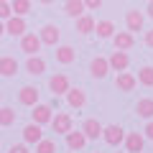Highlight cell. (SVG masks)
Wrapping results in <instances>:
<instances>
[{
  "label": "cell",
  "instance_id": "1",
  "mask_svg": "<svg viewBox=\"0 0 153 153\" xmlns=\"http://www.w3.org/2000/svg\"><path fill=\"white\" fill-rule=\"evenodd\" d=\"M71 128H74L71 115H66V112H56L54 117H51V130H54L56 135H66Z\"/></svg>",
  "mask_w": 153,
  "mask_h": 153
},
{
  "label": "cell",
  "instance_id": "2",
  "mask_svg": "<svg viewBox=\"0 0 153 153\" xmlns=\"http://www.w3.org/2000/svg\"><path fill=\"white\" fill-rule=\"evenodd\" d=\"M41 38H38V33H23L21 36V51L26 56H33V54H38L41 51Z\"/></svg>",
  "mask_w": 153,
  "mask_h": 153
},
{
  "label": "cell",
  "instance_id": "3",
  "mask_svg": "<svg viewBox=\"0 0 153 153\" xmlns=\"http://www.w3.org/2000/svg\"><path fill=\"white\" fill-rule=\"evenodd\" d=\"M38 38H41L44 46H56L59 38H61V31L54 26V23H46V26H41V31H38Z\"/></svg>",
  "mask_w": 153,
  "mask_h": 153
},
{
  "label": "cell",
  "instance_id": "4",
  "mask_svg": "<svg viewBox=\"0 0 153 153\" xmlns=\"http://www.w3.org/2000/svg\"><path fill=\"white\" fill-rule=\"evenodd\" d=\"M112 44H115V49H120V51H130L135 46V36L130 31H115L112 33Z\"/></svg>",
  "mask_w": 153,
  "mask_h": 153
},
{
  "label": "cell",
  "instance_id": "5",
  "mask_svg": "<svg viewBox=\"0 0 153 153\" xmlns=\"http://www.w3.org/2000/svg\"><path fill=\"white\" fill-rule=\"evenodd\" d=\"M69 87H71V84H69V76H66V74H54L49 79V89L54 92V97L66 94V92H69Z\"/></svg>",
  "mask_w": 153,
  "mask_h": 153
},
{
  "label": "cell",
  "instance_id": "6",
  "mask_svg": "<svg viewBox=\"0 0 153 153\" xmlns=\"http://www.w3.org/2000/svg\"><path fill=\"white\" fill-rule=\"evenodd\" d=\"M135 87H138V79L130 71H120V74L115 76V89L117 92H133Z\"/></svg>",
  "mask_w": 153,
  "mask_h": 153
},
{
  "label": "cell",
  "instance_id": "7",
  "mask_svg": "<svg viewBox=\"0 0 153 153\" xmlns=\"http://www.w3.org/2000/svg\"><path fill=\"white\" fill-rule=\"evenodd\" d=\"M31 117H33V123H38V125H46V123H51V117H54V110H51V105L36 102V105H33Z\"/></svg>",
  "mask_w": 153,
  "mask_h": 153
},
{
  "label": "cell",
  "instance_id": "8",
  "mask_svg": "<svg viewBox=\"0 0 153 153\" xmlns=\"http://www.w3.org/2000/svg\"><path fill=\"white\" fill-rule=\"evenodd\" d=\"M107 64H110V69H115V71H125L128 66H130V56H128V51L115 49L112 56L107 59Z\"/></svg>",
  "mask_w": 153,
  "mask_h": 153
},
{
  "label": "cell",
  "instance_id": "9",
  "mask_svg": "<svg viewBox=\"0 0 153 153\" xmlns=\"http://www.w3.org/2000/svg\"><path fill=\"white\" fill-rule=\"evenodd\" d=\"M64 138H66V148H69V151H82V148L87 146V135H84L82 130H74V128H71Z\"/></svg>",
  "mask_w": 153,
  "mask_h": 153
},
{
  "label": "cell",
  "instance_id": "10",
  "mask_svg": "<svg viewBox=\"0 0 153 153\" xmlns=\"http://www.w3.org/2000/svg\"><path fill=\"white\" fill-rule=\"evenodd\" d=\"M66 97V102H69V107L71 110H82L84 105H87V94H84V89H79V87H69V92L64 94Z\"/></svg>",
  "mask_w": 153,
  "mask_h": 153
},
{
  "label": "cell",
  "instance_id": "11",
  "mask_svg": "<svg viewBox=\"0 0 153 153\" xmlns=\"http://www.w3.org/2000/svg\"><path fill=\"white\" fill-rule=\"evenodd\" d=\"M102 138H105L107 146H120L123 138H125V133H123L120 125H107V128H102Z\"/></svg>",
  "mask_w": 153,
  "mask_h": 153
},
{
  "label": "cell",
  "instance_id": "12",
  "mask_svg": "<svg viewBox=\"0 0 153 153\" xmlns=\"http://www.w3.org/2000/svg\"><path fill=\"white\" fill-rule=\"evenodd\" d=\"M102 123L94 120V117H89V120L82 123V133L87 135V140H97V138H102Z\"/></svg>",
  "mask_w": 153,
  "mask_h": 153
},
{
  "label": "cell",
  "instance_id": "13",
  "mask_svg": "<svg viewBox=\"0 0 153 153\" xmlns=\"http://www.w3.org/2000/svg\"><path fill=\"white\" fill-rule=\"evenodd\" d=\"M123 143H125V151H128V153H143L146 138H143L140 133H128V135L123 138Z\"/></svg>",
  "mask_w": 153,
  "mask_h": 153
},
{
  "label": "cell",
  "instance_id": "14",
  "mask_svg": "<svg viewBox=\"0 0 153 153\" xmlns=\"http://www.w3.org/2000/svg\"><path fill=\"white\" fill-rule=\"evenodd\" d=\"M38 89L31 87V84H26V87H21V92H18V102L23 105V107H33V105L38 102Z\"/></svg>",
  "mask_w": 153,
  "mask_h": 153
},
{
  "label": "cell",
  "instance_id": "15",
  "mask_svg": "<svg viewBox=\"0 0 153 153\" xmlns=\"http://www.w3.org/2000/svg\"><path fill=\"white\" fill-rule=\"evenodd\" d=\"M5 33H10L13 38H21L23 33H26V21H23V16H10L5 21Z\"/></svg>",
  "mask_w": 153,
  "mask_h": 153
},
{
  "label": "cell",
  "instance_id": "16",
  "mask_svg": "<svg viewBox=\"0 0 153 153\" xmlns=\"http://www.w3.org/2000/svg\"><path fill=\"white\" fill-rule=\"evenodd\" d=\"M41 138H44V130H41L38 123H31V125L23 128V143H26V146H36Z\"/></svg>",
  "mask_w": 153,
  "mask_h": 153
},
{
  "label": "cell",
  "instance_id": "17",
  "mask_svg": "<svg viewBox=\"0 0 153 153\" xmlns=\"http://www.w3.org/2000/svg\"><path fill=\"white\" fill-rule=\"evenodd\" d=\"M107 71H110L107 59H105V56H94L92 64H89V74H92L94 79H105V76H107Z\"/></svg>",
  "mask_w": 153,
  "mask_h": 153
},
{
  "label": "cell",
  "instance_id": "18",
  "mask_svg": "<svg viewBox=\"0 0 153 153\" xmlns=\"http://www.w3.org/2000/svg\"><path fill=\"white\" fill-rule=\"evenodd\" d=\"M26 71H28V74H31V76H41V74H44V71H46V61L41 59V56H38V54L28 56V59H26Z\"/></svg>",
  "mask_w": 153,
  "mask_h": 153
},
{
  "label": "cell",
  "instance_id": "19",
  "mask_svg": "<svg viewBox=\"0 0 153 153\" xmlns=\"http://www.w3.org/2000/svg\"><path fill=\"white\" fill-rule=\"evenodd\" d=\"M143 21H146V16H143L140 10H128L125 13V26H128V31H130V33L143 31Z\"/></svg>",
  "mask_w": 153,
  "mask_h": 153
},
{
  "label": "cell",
  "instance_id": "20",
  "mask_svg": "<svg viewBox=\"0 0 153 153\" xmlns=\"http://www.w3.org/2000/svg\"><path fill=\"white\" fill-rule=\"evenodd\" d=\"M84 10H87L84 8V0H64V13L69 18H79Z\"/></svg>",
  "mask_w": 153,
  "mask_h": 153
},
{
  "label": "cell",
  "instance_id": "21",
  "mask_svg": "<svg viewBox=\"0 0 153 153\" xmlns=\"http://www.w3.org/2000/svg\"><path fill=\"white\" fill-rule=\"evenodd\" d=\"M18 61L13 56H0V76H16Z\"/></svg>",
  "mask_w": 153,
  "mask_h": 153
},
{
  "label": "cell",
  "instance_id": "22",
  "mask_svg": "<svg viewBox=\"0 0 153 153\" xmlns=\"http://www.w3.org/2000/svg\"><path fill=\"white\" fill-rule=\"evenodd\" d=\"M74 21H76V31L82 33V36L92 33V31H94V23H97L92 16H87V13H82V16H79V18H74Z\"/></svg>",
  "mask_w": 153,
  "mask_h": 153
},
{
  "label": "cell",
  "instance_id": "23",
  "mask_svg": "<svg viewBox=\"0 0 153 153\" xmlns=\"http://www.w3.org/2000/svg\"><path fill=\"white\" fill-rule=\"evenodd\" d=\"M54 54H56V61H59V64H64V66L71 64V61L76 59V51L71 49V46H56Z\"/></svg>",
  "mask_w": 153,
  "mask_h": 153
},
{
  "label": "cell",
  "instance_id": "24",
  "mask_svg": "<svg viewBox=\"0 0 153 153\" xmlns=\"http://www.w3.org/2000/svg\"><path fill=\"white\" fill-rule=\"evenodd\" d=\"M135 112H138V117H146V120H151V117H153V100H151V97L138 100Z\"/></svg>",
  "mask_w": 153,
  "mask_h": 153
},
{
  "label": "cell",
  "instance_id": "25",
  "mask_svg": "<svg viewBox=\"0 0 153 153\" xmlns=\"http://www.w3.org/2000/svg\"><path fill=\"white\" fill-rule=\"evenodd\" d=\"M94 31H97L100 38H112L115 23H112V21H97V23H94Z\"/></svg>",
  "mask_w": 153,
  "mask_h": 153
},
{
  "label": "cell",
  "instance_id": "26",
  "mask_svg": "<svg viewBox=\"0 0 153 153\" xmlns=\"http://www.w3.org/2000/svg\"><path fill=\"white\" fill-rule=\"evenodd\" d=\"M18 112L13 107H0V128H10L13 123H16Z\"/></svg>",
  "mask_w": 153,
  "mask_h": 153
},
{
  "label": "cell",
  "instance_id": "27",
  "mask_svg": "<svg viewBox=\"0 0 153 153\" xmlns=\"http://www.w3.org/2000/svg\"><path fill=\"white\" fill-rule=\"evenodd\" d=\"M138 84L153 87V66H140V69H138Z\"/></svg>",
  "mask_w": 153,
  "mask_h": 153
},
{
  "label": "cell",
  "instance_id": "28",
  "mask_svg": "<svg viewBox=\"0 0 153 153\" xmlns=\"http://www.w3.org/2000/svg\"><path fill=\"white\" fill-rule=\"evenodd\" d=\"M10 10L13 16H26L31 13V0H10Z\"/></svg>",
  "mask_w": 153,
  "mask_h": 153
},
{
  "label": "cell",
  "instance_id": "29",
  "mask_svg": "<svg viewBox=\"0 0 153 153\" xmlns=\"http://www.w3.org/2000/svg\"><path fill=\"white\" fill-rule=\"evenodd\" d=\"M36 153H56V143H54V140H46V138H41V140L36 143Z\"/></svg>",
  "mask_w": 153,
  "mask_h": 153
},
{
  "label": "cell",
  "instance_id": "30",
  "mask_svg": "<svg viewBox=\"0 0 153 153\" xmlns=\"http://www.w3.org/2000/svg\"><path fill=\"white\" fill-rule=\"evenodd\" d=\"M10 16H13V10H10V3H8V0H0V21H8Z\"/></svg>",
  "mask_w": 153,
  "mask_h": 153
},
{
  "label": "cell",
  "instance_id": "31",
  "mask_svg": "<svg viewBox=\"0 0 153 153\" xmlns=\"http://www.w3.org/2000/svg\"><path fill=\"white\" fill-rule=\"evenodd\" d=\"M84 8L87 10H100L102 8V0H84Z\"/></svg>",
  "mask_w": 153,
  "mask_h": 153
},
{
  "label": "cell",
  "instance_id": "32",
  "mask_svg": "<svg viewBox=\"0 0 153 153\" xmlns=\"http://www.w3.org/2000/svg\"><path fill=\"white\" fill-rule=\"evenodd\" d=\"M8 153H28V148H26V143H18V146H10Z\"/></svg>",
  "mask_w": 153,
  "mask_h": 153
},
{
  "label": "cell",
  "instance_id": "33",
  "mask_svg": "<svg viewBox=\"0 0 153 153\" xmlns=\"http://www.w3.org/2000/svg\"><path fill=\"white\" fill-rule=\"evenodd\" d=\"M143 133H146V138H151V140H153V120H148V125H146V130H143Z\"/></svg>",
  "mask_w": 153,
  "mask_h": 153
},
{
  "label": "cell",
  "instance_id": "34",
  "mask_svg": "<svg viewBox=\"0 0 153 153\" xmlns=\"http://www.w3.org/2000/svg\"><path fill=\"white\" fill-rule=\"evenodd\" d=\"M146 46H151V49H153V31L146 33Z\"/></svg>",
  "mask_w": 153,
  "mask_h": 153
},
{
  "label": "cell",
  "instance_id": "35",
  "mask_svg": "<svg viewBox=\"0 0 153 153\" xmlns=\"http://www.w3.org/2000/svg\"><path fill=\"white\" fill-rule=\"evenodd\" d=\"M146 13H148L151 18H153V0H148V8H146Z\"/></svg>",
  "mask_w": 153,
  "mask_h": 153
},
{
  "label": "cell",
  "instance_id": "36",
  "mask_svg": "<svg viewBox=\"0 0 153 153\" xmlns=\"http://www.w3.org/2000/svg\"><path fill=\"white\" fill-rule=\"evenodd\" d=\"M0 36H5V21H0Z\"/></svg>",
  "mask_w": 153,
  "mask_h": 153
},
{
  "label": "cell",
  "instance_id": "37",
  "mask_svg": "<svg viewBox=\"0 0 153 153\" xmlns=\"http://www.w3.org/2000/svg\"><path fill=\"white\" fill-rule=\"evenodd\" d=\"M38 3H41V5H51V3H54V0H38Z\"/></svg>",
  "mask_w": 153,
  "mask_h": 153
},
{
  "label": "cell",
  "instance_id": "38",
  "mask_svg": "<svg viewBox=\"0 0 153 153\" xmlns=\"http://www.w3.org/2000/svg\"><path fill=\"white\" fill-rule=\"evenodd\" d=\"M0 100H3V92H0Z\"/></svg>",
  "mask_w": 153,
  "mask_h": 153
}]
</instances>
